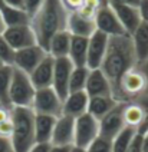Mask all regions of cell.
Instances as JSON below:
<instances>
[{"mask_svg":"<svg viewBox=\"0 0 148 152\" xmlns=\"http://www.w3.org/2000/svg\"><path fill=\"white\" fill-rule=\"evenodd\" d=\"M137 65L138 59L135 55L131 34L125 33L121 36L109 37L108 49L99 69L104 72V75L112 85V96L124 73Z\"/></svg>","mask_w":148,"mask_h":152,"instance_id":"6da1fadb","label":"cell"},{"mask_svg":"<svg viewBox=\"0 0 148 152\" xmlns=\"http://www.w3.org/2000/svg\"><path fill=\"white\" fill-rule=\"evenodd\" d=\"M68 16L69 12L65 9L61 0H45L30 20V27L35 32L37 45L46 50L53 36L66 30Z\"/></svg>","mask_w":148,"mask_h":152,"instance_id":"7a4b0ae2","label":"cell"},{"mask_svg":"<svg viewBox=\"0 0 148 152\" xmlns=\"http://www.w3.org/2000/svg\"><path fill=\"white\" fill-rule=\"evenodd\" d=\"M13 134L10 138L13 152H27L36 144L35 112L32 108H12Z\"/></svg>","mask_w":148,"mask_h":152,"instance_id":"3957f363","label":"cell"},{"mask_svg":"<svg viewBox=\"0 0 148 152\" xmlns=\"http://www.w3.org/2000/svg\"><path fill=\"white\" fill-rule=\"evenodd\" d=\"M147 92V79L137 65L124 73L114 92V98L118 102H131L138 99L139 96H142Z\"/></svg>","mask_w":148,"mask_h":152,"instance_id":"277c9868","label":"cell"},{"mask_svg":"<svg viewBox=\"0 0 148 152\" xmlns=\"http://www.w3.org/2000/svg\"><path fill=\"white\" fill-rule=\"evenodd\" d=\"M36 88L30 76L13 66V75L9 89V103L12 108H32Z\"/></svg>","mask_w":148,"mask_h":152,"instance_id":"5b68a950","label":"cell"},{"mask_svg":"<svg viewBox=\"0 0 148 152\" xmlns=\"http://www.w3.org/2000/svg\"><path fill=\"white\" fill-rule=\"evenodd\" d=\"M62 106H63V101L52 86L36 89L33 103H32V109L35 113L58 118L62 115Z\"/></svg>","mask_w":148,"mask_h":152,"instance_id":"8992f818","label":"cell"},{"mask_svg":"<svg viewBox=\"0 0 148 152\" xmlns=\"http://www.w3.org/2000/svg\"><path fill=\"white\" fill-rule=\"evenodd\" d=\"M99 136V121L91 113H84L75 119V138L73 145L86 149L92 141Z\"/></svg>","mask_w":148,"mask_h":152,"instance_id":"52a82bcc","label":"cell"},{"mask_svg":"<svg viewBox=\"0 0 148 152\" xmlns=\"http://www.w3.org/2000/svg\"><path fill=\"white\" fill-rule=\"evenodd\" d=\"M46 55H48V52L39 45H33V46H29L25 49H19L15 53L13 66L27 73V75H30L35 70L36 66L46 58Z\"/></svg>","mask_w":148,"mask_h":152,"instance_id":"ba28073f","label":"cell"},{"mask_svg":"<svg viewBox=\"0 0 148 152\" xmlns=\"http://www.w3.org/2000/svg\"><path fill=\"white\" fill-rule=\"evenodd\" d=\"M109 36L95 30L92 36L88 39V55H86V68L98 69L101 68V63L105 58V53L108 49Z\"/></svg>","mask_w":148,"mask_h":152,"instance_id":"9c48e42d","label":"cell"},{"mask_svg":"<svg viewBox=\"0 0 148 152\" xmlns=\"http://www.w3.org/2000/svg\"><path fill=\"white\" fill-rule=\"evenodd\" d=\"M73 63L69 58H59L55 59V69H53V83L52 88L62 98V101L69 93V79L73 70Z\"/></svg>","mask_w":148,"mask_h":152,"instance_id":"30bf717a","label":"cell"},{"mask_svg":"<svg viewBox=\"0 0 148 152\" xmlns=\"http://www.w3.org/2000/svg\"><path fill=\"white\" fill-rule=\"evenodd\" d=\"M122 108H124V102H118V105L112 110H109L104 118L99 119V135L101 136L112 141L125 128L124 118H122Z\"/></svg>","mask_w":148,"mask_h":152,"instance_id":"8fae6325","label":"cell"},{"mask_svg":"<svg viewBox=\"0 0 148 152\" xmlns=\"http://www.w3.org/2000/svg\"><path fill=\"white\" fill-rule=\"evenodd\" d=\"M3 37L7 40V43L15 50L25 49V48H29V46L37 45L35 32L30 27V25L6 27V30L3 33Z\"/></svg>","mask_w":148,"mask_h":152,"instance_id":"7c38bea8","label":"cell"},{"mask_svg":"<svg viewBox=\"0 0 148 152\" xmlns=\"http://www.w3.org/2000/svg\"><path fill=\"white\" fill-rule=\"evenodd\" d=\"M95 26L96 30L102 32V33H105L109 37L121 36V34L127 33L124 30V27H122L121 22L118 20L115 12L112 10V7L109 4L98 12V15L95 16Z\"/></svg>","mask_w":148,"mask_h":152,"instance_id":"4fadbf2b","label":"cell"},{"mask_svg":"<svg viewBox=\"0 0 148 152\" xmlns=\"http://www.w3.org/2000/svg\"><path fill=\"white\" fill-rule=\"evenodd\" d=\"M75 138V119L61 115L56 118L55 128H53L51 145H59V146H72Z\"/></svg>","mask_w":148,"mask_h":152,"instance_id":"5bb4252c","label":"cell"},{"mask_svg":"<svg viewBox=\"0 0 148 152\" xmlns=\"http://www.w3.org/2000/svg\"><path fill=\"white\" fill-rule=\"evenodd\" d=\"M109 6L112 7V10L115 12V15L118 17V20L121 22L124 30L128 34H132L137 27L141 25V16H139V10L138 7L134 6H128V4H121L109 0Z\"/></svg>","mask_w":148,"mask_h":152,"instance_id":"9a60e30c","label":"cell"},{"mask_svg":"<svg viewBox=\"0 0 148 152\" xmlns=\"http://www.w3.org/2000/svg\"><path fill=\"white\" fill-rule=\"evenodd\" d=\"M122 118H124L125 126L135 129L138 134H144L147 116H145V109L142 108V105L138 101L124 102Z\"/></svg>","mask_w":148,"mask_h":152,"instance_id":"2e32d148","label":"cell"},{"mask_svg":"<svg viewBox=\"0 0 148 152\" xmlns=\"http://www.w3.org/2000/svg\"><path fill=\"white\" fill-rule=\"evenodd\" d=\"M85 92L89 98L94 96H109L112 95V85L108 80V77L104 75L101 69H89V76Z\"/></svg>","mask_w":148,"mask_h":152,"instance_id":"e0dca14e","label":"cell"},{"mask_svg":"<svg viewBox=\"0 0 148 152\" xmlns=\"http://www.w3.org/2000/svg\"><path fill=\"white\" fill-rule=\"evenodd\" d=\"M53 69H55V58L49 53L30 73V80L36 89L51 88L53 83Z\"/></svg>","mask_w":148,"mask_h":152,"instance_id":"ac0fdd59","label":"cell"},{"mask_svg":"<svg viewBox=\"0 0 148 152\" xmlns=\"http://www.w3.org/2000/svg\"><path fill=\"white\" fill-rule=\"evenodd\" d=\"M88 105H89V96H88V93L85 91L69 92L68 96L63 99L62 115H66V116L76 119L78 116L88 112Z\"/></svg>","mask_w":148,"mask_h":152,"instance_id":"d6986e66","label":"cell"},{"mask_svg":"<svg viewBox=\"0 0 148 152\" xmlns=\"http://www.w3.org/2000/svg\"><path fill=\"white\" fill-rule=\"evenodd\" d=\"M66 30H68L72 36L91 37L92 33L96 30L95 20L82 16L78 12H72V13H69V16H68Z\"/></svg>","mask_w":148,"mask_h":152,"instance_id":"ffe728a7","label":"cell"},{"mask_svg":"<svg viewBox=\"0 0 148 152\" xmlns=\"http://www.w3.org/2000/svg\"><path fill=\"white\" fill-rule=\"evenodd\" d=\"M56 118L35 113V139L40 144H51Z\"/></svg>","mask_w":148,"mask_h":152,"instance_id":"44dd1931","label":"cell"},{"mask_svg":"<svg viewBox=\"0 0 148 152\" xmlns=\"http://www.w3.org/2000/svg\"><path fill=\"white\" fill-rule=\"evenodd\" d=\"M70 40H72V34L68 30H62L59 33H56L51 39V42L46 48V52L53 56L55 59L59 58H68L70 48Z\"/></svg>","mask_w":148,"mask_h":152,"instance_id":"7402d4cb","label":"cell"},{"mask_svg":"<svg viewBox=\"0 0 148 152\" xmlns=\"http://www.w3.org/2000/svg\"><path fill=\"white\" fill-rule=\"evenodd\" d=\"M0 17L4 22L6 27L30 25V20H32V16L25 9L12 7V6H3L0 9Z\"/></svg>","mask_w":148,"mask_h":152,"instance_id":"603a6c76","label":"cell"},{"mask_svg":"<svg viewBox=\"0 0 148 152\" xmlns=\"http://www.w3.org/2000/svg\"><path fill=\"white\" fill-rule=\"evenodd\" d=\"M116 105H118V101L112 95H109V96H94V98H89L88 113H91L94 118L99 121L101 118H104L109 110H112Z\"/></svg>","mask_w":148,"mask_h":152,"instance_id":"cb8c5ba5","label":"cell"},{"mask_svg":"<svg viewBox=\"0 0 148 152\" xmlns=\"http://www.w3.org/2000/svg\"><path fill=\"white\" fill-rule=\"evenodd\" d=\"M131 39L134 43L135 55L139 62L148 59V23L141 22V25L137 27V30L131 34Z\"/></svg>","mask_w":148,"mask_h":152,"instance_id":"d4e9b609","label":"cell"},{"mask_svg":"<svg viewBox=\"0 0 148 152\" xmlns=\"http://www.w3.org/2000/svg\"><path fill=\"white\" fill-rule=\"evenodd\" d=\"M88 39L81 36H72L68 58L73 63V66H86L88 55Z\"/></svg>","mask_w":148,"mask_h":152,"instance_id":"484cf974","label":"cell"},{"mask_svg":"<svg viewBox=\"0 0 148 152\" xmlns=\"http://www.w3.org/2000/svg\"><path fill=\"white\" fill-rule=\"evenodd\" d=\"M12 75H13V66L3 65L0 66V103L4 106L12 108L9 103V89L10 82H12Z\"/></svg>","mask_w":148,"mask_h":152,"instance_id":"4316f807","label":"cell"},{"mask_svg":"<svg viewBox=\"0 0 148 152\" xmlns=\"http://www.w3.org/2000/svg\"><path fill=\"white\" fill-rule=\"evenodd\" d=\"M89 76V68L86 66H75L69 79V92H81L85 91Z\"/></svg>","mask_w":148,"mask_h":152,"instance_id":"83f0119b","label":"cell"},{"mask_svg":"<svg viewBox=\"0 0 148 152\" xmlns=\"http://www.w3.org/2000/svg\"><path fill=\"white\" fill-rule=\"evenodd\" d=\"M138 132L132 128L125 126L118 135L112 139V152H127L130 145Z\"/></svg>","mask_w":148,"mask_h":152,"instance_id":"f1b7e54d","label":"cell"},{"mask_svg":"<svg viewBox=\"0 0 148 152\" xmlns=\"http://www.w3.org/2000/svg\"><path fill=\"white\" fill-rule=\"evenodd\" d=\"M108 4H109V0H84V4L78 10V13L95 20V16L98 15V12Z\"/></svg>","mask_w":148,"mask_h":152,"instance_id":"f546056e","label":"cell"},{"mask_svg":"<svg viewBox=\"0 0 148 152\" xmlns=\"http://www.w3.org/2000/svg\"><path fill=\"white\" fill-rule=\"evenodd\" d=\"M15 53H16V50L7 43V40H6L3 36H0V62H1L3 65L13 66Z\"/></svg>","mask_w":148,"mask_h":152,"instance_id":"4dcf8cb0","label":"cell"},{"mask_svg":"<svg viewBox=\"0 0 148 152\" xmlns=\"http://www.w3.org/2000/svg\"><path fill=\"white\" fill-rule=\"evenodd\" d=\"M86 152H112V141L99 135L86 148Z\"/></svg>","mask_w":148,"mask_h":152,"instance_id":"1f68e13d","label":"cell"},{"mask_svg":"<svg viewBox=\"0 0 148 152\" xmlns=\"http://www.w3.org/2000/svg\"><path fill=\"white\" fill-rule=\"evenodd\" d=\"M12 134H13V121H12V118L0 122V136L10 139Z\"/></svg>","mask_w":148,"mask_h":152,"instance_id":"d6a6232c","label":"cell"},{"mask_svg":"<svg viewBox=\"0 0 148 152\" xmlns=\"http://www.w3.org/2000/svg\"><path fill=\"white\" fill-rule=\"evenodd\" d=\"M45 0H23V4H25V10L30 16H33L36 12L39 10V7L43 4Z\"/></svg>","mask_w":148,"mask_h":152,"instance_id":"836d02e7","label":"cell"},{"mask_svg":"<svg viewBox=\"0 0 148 152\" xmlns=\"http://www.w3.org/2000/svg\"><path fill=\"white\" fill-rule=\"evenodd\" d=\"M61 1L69 13L78 12L79 9L82 7V4H84V0H61Z\"/></svg>","mask_w":148,"mask_h":152,"instance_id":"e575fe53","label":"cell"},{"mask_svg":"<svg viewBox=\"0 0 148 152\" xmlns=\"http://www.w3.org/2000/svg\"><path fill=\"white\" fill-rule=\"evenodd\" d=\"M138 10H139L141 20L145 22V23H148V0H141V1H139Z\"/></svg>","mask_w":148,"mask_h":152,"instance_id":"d590c367","label":"cell"},{"mask_svg":"<svg viewBox=\"0 0 148 152\" xmlns=\"http://www.w3.org/2000/svg\"><path fill=\"white\" fill-rule=\"evenodd\" d=\"M127 152H142V148H141V134H137L132 144L130 145L128 151Z\"/></svg>","mask_w":148,"mask_h":152,"instance_id":"8d00e7d4","label":"cell"},{"mask_svg":"<svg viewBox=\"0 0 148 152\" xmlns=\"http://www.w3.org/2000/svg\"><path fill=\"white\" fill-rule=\"evenodd\" d=\"M0 152H13V148H12V142H10V139L0 136Z\"/></svg>","mask_w":148,"mask_h":152,"instance_id":"74e56055","label":"cell"},{"mask_svg":"<svg viewBox=\"0 0 148 152\" xmlns=\"http://www.w3.org/2000/svg\"><path fill=\"white\" fill-rule=\"evenodd\" d=\"M51 149V144H40V142H36L27 152H49Z\"/></svg>","mask_w":148,"mask_h":152,"instance_id":"f35d334b","label":"cell"},{"mask_svg":"<svg viewBox=\"0 0 148 152\" xmlns=\"http://www.w3.org/2000/svg\"><path fill=\"white\" fill-rule=\"evenodd\" d=\"M10 118H12V108L4 106V105H0V122L7 121Z\"/></svg>","mask_w":148,"mask_h":152,"instance_id":"ab89813d","label":"cell"},{"mask_svg":"<svg viewBox=\"0 0 148 152\" xmlns=\"http://www.w3.org/2000/svg\"><path fill=\"white\" fill-rule=\"evenodd\" d=\"M4 6H12V7H19V9H25L23 0H3Z\"/></svg>","mask_w":148,"mask_h":152,"instance_id":"60d3db41","label":"cell"},{"mask_svg":"<svg viewBox=\"0 0 148 152\" xmlns=\"http://www.w3.org/2000/svg\"><path fill=\"white\" fill-rule=\"evenodd\" d=\"M73 146V145H72ZM72 146H59V145H51L49 152H69Z\"/></svg>","mask_w":148,"mask_h":152,"instance_id":"b9f144b4","label":"cell"},{"mask_svg":"<svg viewBox=\"0 0 148 152\" xmlns=\"http://www.w3.org/2000/svg\"><path fill=\"white\" fill-rule=\"evenodd\" d=\"M138 66H139V69L142 70V73H144V76H145V79H147V88H148V59L144 60V62H139Z\"/></svg>","mask_w":148,"mask_h":152,"instance_id":"7bdbcfd3","label":"cell"},{"mask_svg":"<svg viewBox=\"0 0 148 152\" xmlns=\"http://www.w3.org/2000/svg\"><path fill=\"white\" fill-rule=\"evenodd\" d=\"M141 148L142 152H148V132L141 134Z\"/></svg>","mask_w":148,"mask_h":152,"instance_id":"ee69618b","label":"cell"},{"mask_svg":"<svg viewBox=\"0 0 148 152\" xmlns=\"http://www.w3.org/2000/svg\"><path fill=\"white\" fill-rule=\"evenodd\" d=\"M112 1L121 3V4H128V6H134V7H138V6H139V1H141V0H112Z\"/></svg>","mask_w":148,"mask_h":152,"instance_id":"f6af8a7d","label":"cell"},{"mask_svg":"<svg viewBox=\"0 0 148 152\" xmlns=\"http://www.w3.org/2000/svg\"><path fill=\"white\" fill-rule=\"evenodd\" d=\"M4 30H6V25H4V22L1 20V17H0V36H3Z\"/></svg>","mask_w":148,"mask_h":152,"instance_id":"bcb514c9","label":"cell"},{"mask_svg":"<svg viewBox=\"0 0 148 152\" xmlns=\"http://www.w3.org/2000/svg\"><path fill=\"white\" fill-rule=\"evenodd\" d=\"M69 152H86V149H84V148H79V146H75V145H73V146L70 148Z\"/></svg>","mask_w":148,"mask_h":152,"instance_id":"7dc6e473","label":"cell"},{"mask_svg":"<svg viewBox=\"0 0 148 152\" xmlns=\"http://www.w3.org/2000/svg\"><path fill=\"white\" fill-rule=\"evenodd\" d=\"M3 6H4V1H3V0H0V9L3 7Z\"/></svg>","mask_w":148,"mask_h":152,"instance_id":"c3c4849f","label":"cell"},{"mask_svg":"<svg viewBox=\"0 0 148 152\" xmlns=\"http://www.w3.org/2000/svg\"><path fill=\"white\" fill-rule=\"evenodd\" d=\"M0 66H3V63H1V62H0Z\"/></svg>","mask_w":148,"mask_h":152,"instance_id":"681fc988","label":"cell"},{"mask_svg":"<svg viewBox=\"0 0 148 152\" xmlns=\"http://www.w3.org/2000/svg\"><path fill=\"white\" fill-rule=\"evenodd\" d=\"M0 105H1V103H0Z\"/></svg>","mask_w":148,"mask_h":152,"instance_id":"f907efd6","label":"cell"}]
</instances>
